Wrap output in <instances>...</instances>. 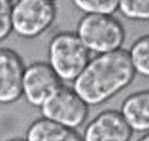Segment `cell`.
<instances>
[{
	"mask_svg": "<svg viewBox=\"0 0 149 141\" xmlns=\"http://www.w3.org/2000/svg\"><path fill=\"white\" fill-rule=\"evenodd\" d=\"M136 74L128 51L121 48L90 58L72 89L88 105L97 106L127 87Z\"/></svg>",
	"mask_w": 149,
	"mask_h": 141,
	"instance_id": "1",
	"label": "cell"
},
{
	"mask_svg": "<svg viewBox=\"0 0 149 141\" xmlns=\"http://www.w3.org/2000/svg\"><path fill=\"white\" fill-rule=\"evenodd\" d=\"M90 60V52L76 33H58L50 40L48 63L62 81H73Z\"/></svg>",
	"mask_w": 149,
	"mask_h": 141,
	"instance_id": "2",
	"label": "cell"
},
{
	"mask_svg": "<svg viewBox=\"0 0 149 141\" xmlns=\"http://www.w3.org/2000/svg\"><path fill=\"white\" fill-rule=\"evenodd\" d=\"M76 33L89 52L97 55L121 49L125 40L123 24L111 15H84Z\"/></svg>",
	"mask_w": 149,
	"mask_h": 141,
	"instance_id": "3",
	"label": "cell"
},
{
	"mask_svg": "<svg viewBox=\"0 0 149 141\" xmlns=\"http://www.w3.org/2000/svg\"><path fill=\"white\" fill-rule=\"evenodd\" d=\"M56 17L54 1L17 0L13 3L12 13L13 31L22 38H36L52 25Z\"/></svg>",
	"mask_w": 149,
	"mask_h": 141,
	"instance_id": "4",
	"label": "cell"
},
{
	"mask_svg": "<svg viewBox=\"0 0 149 141\" xmlns=\"http://www.w3.org/2000/svg\"><path fill=\"white\" fill-rule=\"evenodd\" d=\"M89 106L72 88L61 85L40 107L42 117L76 129L86 120Z\"/></svg>",
	"mask_w": 149,
	"mask_h": 141,
	"instance_id": "5",
	"label": "cell"
},
{
	"mask_svg": "<svg viewBox=\"0 0 149 141\" xmlns=\"http://www.w3.org/2000/svg\"><path fill=\"white\" fill-rule=\"evenodd\" d=\"M62 84L48 62L36 61L25 67L22 80V96L30 106L40 108Z\"/></svg>",
	"mask_w": 149,
	"mask_h": 141,
	"instance_id": "6",
	"label": "cell"
},
{
	"mask_svg": "<svg viewBox=\"0 0 149 141\" xmlns=\"http://www.w3.org/2000/svg\"><path fill=\"white\" fill-rule=\"evenodd\" d=\"M25 67L18 53L11 48H0V104H13L22 96Z\"/></svg>",
	"mask_w": 149,
	"mask_h": 141,
	"instance_id": "7",
	"label": "cell"
},
{
	"mask_svg": "<svg viewBox=\"0 0 149 141\" xmlns=\"http://www.w3.org/2000/svg\"><path fill=\"white\" fill-rule=\"evenodd\" d=\"M133 132L120 112L107 110L88 123L82 139L83 141H130Z\"/></svg>",
	"mask_w": 149,
	"mask_h": 141,
	"instance_id": "8",
	"label": "cell"
},
{
	"mask_svg": "<svg viewBox=\"0 0 149 141\" xmlns=\"http://www.w3.org/2000/svg\"><path fill=\"white\" fill-rule=\"evenodd\" d=\"M120 112L133 131L148 132L149 89L127 96L123 100Z\"/></svg>",
	"mask_w": 149,
	"mask_h": 141,
	"instance_id": "9",
	"label": "cell"
},
{
	"mask_svg": "<svg viewBox=\"0 0 149 141\" xmlns=\"http://www.w3.org/2000/svg\"><path fill=\"white\" fill-rule=\"evenodd\" d=\"M26 141H83L76 129L69 128L45 118L33 121L25 134Z\"/></svg>",
	"mask_w": 149,
	"mask_h": 141,
	"instance_id": "10",
	"label": "cell"
},
{
	"mask_svg": "<svg viewBox=\"0 0 149 141\" xmlns=\"http://www.w3.org/2000/svg\"><path fill=\"white\" fill-rule=\"evenodd\" d=\"M128 53L136 74L149 78V35L136 40Z\"/></svg>",
	"mask_w": 149,
	"mask_h": 141,
	"instance_id": "11",
	"label": "cell"
},
{
	"mask_svg": "<svg viewBox=\"0 0 149 141\" xmlns=\"http://www.w3.org/2000/svg\"><path fill=\"white\" fill-rule=\"evenodd\" d=\"M118 10L129 20L149 21V0H118Z\"/></svg>",
	"mask_w": 149,
	"mask_h": 141,
	"instance_id": "12",
	"label": "cell"
},
{
	"mask_svg": "<svg viewBox=\"0 0 149 141\" xmlns=\"http://www.w3.org/2000/svg\"><path fill=\"white\" fill-rule=\"evenodd\" d=\"M84 15H111L118 11V0H71Z\"/></svg>",
	"mask_w": 149,
	"mask_h": 141,
	"instance_id": "13",
	"label": "cell"
},
{
	"mask_svg": "<svg viewBox=\"0 0 149 141\" xmlns=\"http://www.w3.org/2000/svg\"><path fill=\"white\" fill-rule=\"evenodd\" d=\"M13 0H0V41L7 38L13 31Z\"/></svg>",
	"mask_w": 149,
	"mask_h": 141,
	"instance_id": "14",
	"label": "cell"
},
{
	"mask_svg": "<svg viewBox=\"0 0 149 141\" xmlns=\"http://www.w3.org/2000/svg\"><path fill=\"white\" fill-rule=\"evenodd\" d=\"M138 141H149V131L147 134H146L145 135L143 136Z\"/></svg>",
	"mask_w": 149,
	"mask_h": 141,
	"instance_id": "15",
	"label": "cell"
},
{
	"mask_svg": "<svg viewBox=\"0 0 149 141\" xmlns=\"http://www.w3.org/2000/svg\"><path fill=\"white\" fill-rule=\"evenodd\" d=\"M7 141H26V140L21 138H13V139H10V140H8Z\"/></svg>",
	"mask_w": 149,
	"mask_h": 141,
	"instance_id": "16",
	"label": "cell"
},
{
	"mask_svg": "<svg viewBox=\"0 0 149 141\" xmlns=\"http://www.w3.org/2000/svg\"><path fill=\"white\" fill-rule=\"evenodd\" d=\"M51 1H56V0H51Z\"/></svg>",
	"mask_w": 149,
	"mask_h": 141,
	"instance_id": "17",
	"label": "cell"
}]
</instances>
